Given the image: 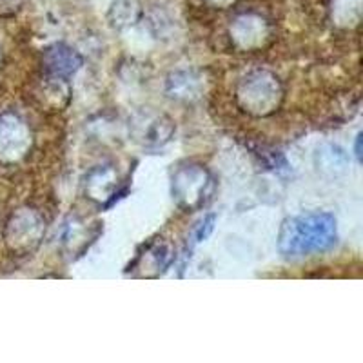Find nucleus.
I'll return each instance as SVG.
<instances>
[{"label":"nucleus","instance_id":"obj_10","mask_svg":"<svg viewBox=\"0 0 363 363\" xmlns=\"http://www.w3.org/2000/svg\"><path fill=\"white\" fill-rule=\"evenodd\" d=\"M22 6V0H0V17H9L17 13Z\"/></svg>","mask_w":363,"mask_h":363},{"label":"nucleus","instance_id":"obj_6","mask_svg":"<svg viewBox=\"0 0 363 363\" xmlns=\"http://www.w3.org/2000/svg\"><path fill=\"white\" fill-rule=\"evenodd\" d=\"M38 222L33 215L22 213V215L13 216L8 223V242L15 249L28 247L31 242H37Z\"/></svg>","mask_w":363,"mask_h":363},{"label":"nucleus","instance_id":"obj_5","mask_svg":"<svg viewBox=\"0 0 363 363\" xmlns=\"http://www.w3.org/2000/svg\"><path fill=\"white\" fill-rule=\"evenodd\" d=\"M82 66V58L79 53H74L71 48L64 44H57L50 50H45L44 53V67L51 77L62 79V77H69L74 71Z\"/></svg>","mask_w":363,"mask_h":363},{"label":"nucleus","instance_id":"obj_4","mask_svg":"<svg viewBox=\"0 0 363 363\" xmlns=\"http://www.w3.org/2000/svg\"><path fill=\"white\" fill-rule=\"evenodd\" d=\"M278 95L280 93H278V84L274 82V79L262 73L249 79L244 91H242V96L247 100V104L252 108L251 111L258 113L271 111L272 106L277 104Z\"/></svg>","mask_w":363,"mask_h":363},{"label":"nucleus","instance_id":"obj_3","mask_svg":"<svg viewBox=\"0 0 363 363\" xmlns=\"http://www.w3.org/2000/svg\"><path fill=\"white\" fill-rule=\"evenodd\" d=\"M207 186V173L200 167H189L182 169L174 178V196L178 203L184 207L200 206L203 202L202 194L206 193Z\"/></svg>","mask_w":363,"mask_h":363},{"label":"nucleus","instance_id":"obj_7","mask_svg":"<svg viewBox=\"0 0 363 363\" xmlns=\"http://www.w3.org/2000/svg\"><path fill=\"white\" fill-rule=\"evenodd\" d=\"M267 31V24L258 15H242L235 22V38L242 40L244 44H252V42H260Z\"/></svg>","mask_w":363,"mask_h":363},{"label":"nucleus","instance_id":"obj_9","mask_svg":"<svg viewBox=\"0 0 363 363\" xmlns=\"http://www.w3.org/2000/svg\"><path fill=\"white\" fill-rule=\"evenodd\" d=\"M333 11L342 24L358 22L359 11H362V0H335Z\"/></svg>","mask_w":363,"mask_h":363},{"label":"nucleus","instance_id":"obj_2","mask_svg":"<svg viewBox=\"0 0 363 363\" xmlns=\"http://www.w3.org/2000/svg\"><path fill=\"white\" fill-rule=\"evenodd\" d=\"M29 147V131L17 115H0V162L21 160Z\"/></svg>","mask_w":363,"mask_h":363},{"label":"nucleus","instance_id":"obj_12","mask_svg":"<svg viewBox=\"0 0 363 363\" xmlns=\"http://www.w3.org/2000/svg\"><path fill=\"white\" fill-rule=\"evenodd\" d=\"M359 140H362V136H358V142H356V157L362 160V147H359Z\"/></svg>","mask_w":363,"mask_h":363},{"label":"nucleus","instance_id":"obj_8","mask_svg":"<svg viewBox=\"0 0 363 363\" xmlns=\"http://www.w3.org/2000/svg\"><path fill=\"white\" fill-rule=\"evenodd\" d=\"M138 15H140V9H138L135 0H118V2L113 4L111 11H109L111 24L115 26V28L135 24Z\"/></svg>","mask_w":363,"mask_h":363},{"label":"nucleus","instance_id":"obj_1","mask_svg":"<svg viewBox=\"0 0 363 363\" xmlns=\"http://www.w3.org/2000/svg\"><path fill=\"white\" fill-rule=\"evenodd\" d=\"M336 244V220L327 213L296 216L281 225L278 249L287 258L322 252Z\"/></svg>","mask_w":363,"mask_h":363},{"label":"nucleus","instance_id":"obj_11","mask_svg":"<svg viewBox=\"0 0 363 363\" xmlns=\"http://www.w3.org/2000/svg\"><path fill=\"white\" fill-rule=\"evenodd\" d=\"M213 8H218V9H225L229 8V6H233L236 2V0H207Z\"/></svg>","mask_w":363,"mask_h":363}]
</instances>
